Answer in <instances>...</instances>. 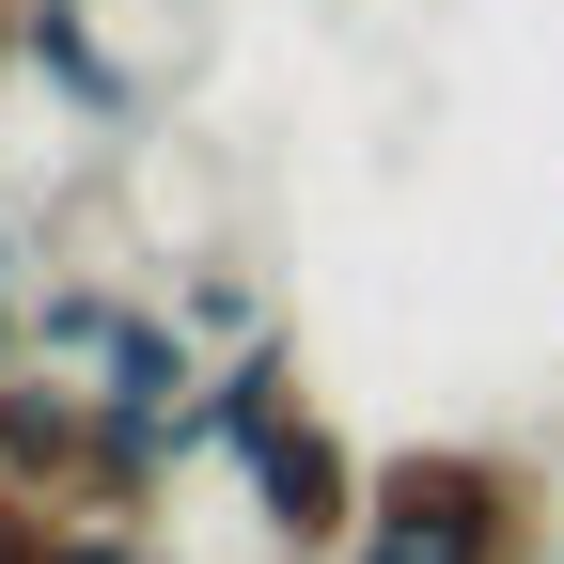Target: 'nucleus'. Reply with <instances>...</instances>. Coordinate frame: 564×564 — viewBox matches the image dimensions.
I'll return each instance as SVG.
<instances>
[{"instance_id":"f257e3e1","label":"nucleus","mask_w":564,"mask_h":564,"mask_svg":"<svg viewBox=\"0 0 564 564\" xmlns=\"http://www.w3.org/2000/svg\"><path fill=\"white\" fill-rule=\"evenodd\" d=\"M549 533H564V502H549L533 455H502V440H408V455H377V518H361L345 564H533Z\"/></svg>"},{"instance_id":"f03ea898","label":"nucleus","mask_w":564,"mask_h":564,"mask_svg":"<svg viewBox=\"0 0 564 564\" xmlns=\"http://www.w3.org/2000/svg\"><path fill=\"white\" fill-rule=\"evenodd\" d=\"M251 518H267L282 564H345L361 518H377V455L345 440V423H299L282 455H251Z\"/></svg>"},{"instance_id":"7ed1b4c3","label":"nucleus","mask_w":564,"mask_h":564,"mask_svg":"<svg viewBox=\"0 0 564 564\" xmlns=\"http://www.w3.org/2000/svg\"><path fill=\"white\" fill-rule=\"evenodd\" d=\"M299 423H314V377H299V329H267V345H236V361L220 377H204V455H282V440H299Z\"/></svg>"},{"instance_id":"20e7f679","label":"nucleus","mask_w":564,"mask_h":564,"mask_svg":"<svg viewBox=\"0 0 564 564\" xmlns=\"http://www.w3.org/2000/svg\"><path fill=\"white\" fill-rule=\"evenodd\" d=\"M32 79H47V110L126 126V47L95 32V0H32Z\"/></svg>"},{"instance_id":"39448f33","label":"nucleus","mask_w":564,"mask_h":564,"mask_svg":"<svg viewBox=\"0 0 564 564\" xmlns=\"http://www.w3.org/2000/svg\"><path fill=\"white\" fill-rule=\"evenodd\" d=\"M126 282H47V299H32V361L47 377H110V345H126Z\"/></svg>"},{"instance_id":"423d86ee","label":"nucleus","mask_w":564,"mask_h":564,"mask_svg":"<svg viewBox=\"0 0 564 564\" xmlns=\"http://www.w3.org/2000/svg\"><path fill=\"white\" fill-rule=\"evenodd\" d=\"M173 314H188L204 345H267V299H251L236 267H173Z\"/></svg>"},{"instance_id":"0eeeda50","label":"nucleus","mask_w":564,"mask_h":564,"mask_svg":"<svg viewBox=\"0 0 564 564\" xmlns=\"http://www.w3.org/2000/svg\"><path fill=\"white\" fill-rule=\"evenodd\" d=\"M32 377V299H0V392Z\"/></svg>"},{"instance_id":"6e6552de","label":"nucleus","mask_w":564,"mask_h":564,"mask_svg":"<svg viewBox=\"0 0 564 564\" xmlns=\"http://www.w3.org/2000/svg\"><path fill=\"white\" fill-rule=\"evenodd\" d=\"M0 79H32V0H0Z\"/></svg>"}]
</instances>
